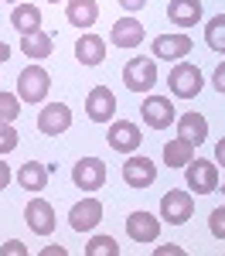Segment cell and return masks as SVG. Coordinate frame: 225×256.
<instances>
[{
	"mask_svg": "<svg viewBox=\"0 0 225 256\" xmlns=\"http://www.w3.org/2000/svg\"><path fill=\"white\" fill-rule=\"evenodd\" d=\"M143 4H147V0H120V7H123V10H140Z\"/></svg>",
	"mask_w": 225,
	"mask_h": 256,
	"instance_id": "e575fe53",
	"label": "cell"
},
{
	"mask_svg": "<svg viewBox=\"0 0 225 256\" xmlns=\"http://www.w3.org/2000/svg\"><path fill=\"white\" fill-rule=\"evenodd\" d=\"M48 4H58V0H48Z\"/></svg>",
	"mask_w": 225,
	"mask_h": 256,
	"instance_id": "f35d334b",
	"label": "cell"
},
{
	"mask_svg": "<svg viewBox=\"0 0 225 256\" xmlns=\"http://www.w3.org/2000/svg\"><path fill=\"white\" fill-rule=\"evenodd\" d=\"M7 184H10V168L0 160V192H7Z\"/></svg>",
	"mask_w": 225,
	"mask_h": 256,
	"instance_id": "d6a6232c",
	"label": "cell"
},
{
	"mask_svg": "<svg viewBox=\"0 0 225 256\" xmlns=\"http://www.w3.org/2000/svg\"><path fill=\"white\" fill-rule=\"evenodd\" d=\"M0 256H27V246H24L20 239H10V242L0 246Z\"/></svg>",
	"mask_w": 225,
	"mask_h": 256,
	"instance_id": "f546056e",
	"label": "cell"
},
{
	"mask_svg": "<svg viewBox=\"0 0 225 256\" xmlns=\"http://www.w3.org/2000/svg\"><path fill=\"white\" fill-rule=\"evenodd\" d=\"M20 113V96H14V92H0V120L3 123H14Z\"/></svg>",
	"mask_w": 225,
	"mask_h": 256,
	"instance_id": "4316f807",
	"label": "cell"
},
{
	"mask_svg": "<svg viewBox=\"0 0 225 256\" xmlns=\"http://www.w3.org/2000/svg\"><path fill=\"white\" fill-rule=\"evenodd\" d=\"M205 41H208L212 52L225 55V14H215V18L208 20V28H205Z\"/></svg>",
	"mask_w": 225,
	"mask_h": 256,
	"instance_id": "d4e9b609",
	"label": "cell"
},
{
	"mask_svg": "<svg viewBox=\"0 0 225 256\" xmlns=\"http://www.w3.org/2000/svg\"><path fill=\"white\" fill-rule=\"evenodd\" d=\"M184 250L181 246H174V242H167V246H157V250H154V256H181Z\"/></svg>",
	"mask_w": 225,
	"mask_h": 256,
	"instance_id": "1f68e13d",
	"label": "cell"
},
{
	"mask_svg": "<svg viewBox=\"0 0 225 256\" xmlns=\"http://www.w3.org/2000/svg\"><path fill=\"white\" fill-rule=\"evenodd\" d=\"M164 160H167V168H184V164H191L195 160V144L184 137H174L164 144Z\"/></svg>",
	"mask_w": 225,
	"mask_h": 256,
	"instance_id": "cb8c5ba5",
	"label": "cell"
},
{
	"mask_svg": "<svg viewBox=\"0 0 225 256\" xmlns=\"http://www.w3.org/2000/svg\"><path fill=\"white\" fill-rule=\"evenodd\" d=\"M65 18L72 28H92L99 20V4L96 0H65Z\"/></svg>",
	"mask_w": 225,
	"mask_h": 256,
	"instance_id": "ac0fdd59",
	"label": "cell"
},
{
	"mask_svg": "<svg viewBox=\"0 0 225 256\" xmlns=\"http://www.w3.org/2000/svg\"><path fill=\"white\" fill-rule=\"evenodd\" d=\"M44 256H68L65 246H44Z\"/></svg>",
	"mask_w": 225,
	"mask_h": 256,
	"instance_id": "d590c367",
	"label": "cell"
},
{
	"mask_svg": "<svg viewBox=\"0 0 225 256\" xmlns=\"http://www.w3.org/2000/svg\"><path fill=\"white\" fill-rule=\"evenodd\" d=\"M123 181L130 184V188H137V192H143V188H150L154 181H157V164L150 158H126V164H123Z\"/></svg>",
	"mask_w": 225,
	"mask_h": 256,
	"instance_id": "9c48e42d",
	"label": "cell"
},
{
	"mask_svg": "<svg viewBox=\"0 0 225 256\" xmlns=\"http://www.w3.org/2000/svg\"><path fill=\"white\" fill-rule=\"evenodd\" d=\"M20 52L31 62H41L55 52V41H51L48 31H31V34H20Z\"/></svg>",
	"mask_w": 225,
	"mask_h": 256,
	"instance_id": "ffe728a7",
	"label": "cell"
},
{
	"mask_svg": "<svg viewBox=\"0 0 225 256\" xmlns=\"http://www.w3.org/2000/svg\"><path fill=\"white\" fill-rule=\"evenodd\" d=\"M7 58H10V44H7V41H0V65H3Z\"/></svg>",
	"mask_w": 225,
	"mask_h": 256,
	"instance_id": "8d00e7d4",
	"label": "cell"
},
{
	"mask_svg": "<svg viewBox=\"0 0 225 256\" xmlns=\"http://www.w3.org/2000/svg\"><path fill=\"white\" fill-rule=\"evenodd\" d=\"M123 82L130 92H150L154 82H157V62L154 58H130L123 65Z\"/></svg>",
	"mask_w": 225,
	"mask_h": 256,
	"instance_id": "3957f363",
	"label": "cell"
},
{
	"mask_svg": "<svg viewBox=\"0 0 225 256\" xmlns=\"http://www.w3.org/2000/svg\"><path fill=\"white\" fill-rule=\"evenodd\" d=\"M17 184L24 188V192H44V184H48V164H41V160H27V164H20Z\"/></svg>",
	"mask_w": 225,
	"mask_h": 256,
	"instance_id": "603a6c76",
	"label": "cell"
},
{
	"mask_svg": "<svg viewBox=\"0 0 225 256\" xmlns=\"http://www.w3.org/2000/svg\"><path fill=\"white\" fill-rule=\"evenodd\" d=\"M113 48H137L143 41V24L137 18H120L113 20V31H109Z\"/></svg>",
	"mask_w": 225,
	"mask_h": 256,
	"instance_id": "9a60e30c",
	"label": "cell"
},
{
	"mask_svg": "<svg viewBox=\"0 0 225 256\" xmlns=\"http://www.w3.org/2000/svg\"><path fill=\"white\" fill-rule=\"evenodd\" d=\"M72 126V110L65 102H48L44 110H38V130L44 137H61Z\"/></svg>",
	"mask_w": 225,
	"mask_h": 256,
	"instance_id": "ba28073f",
	"label": "cell"
},
{
	"mask_svg": "<svg viewBox=\"0 0 225 256\" xmlns=\"http://www.w3.org/2000/svg\"><path fill=\"white\" fill-rule=\"evenodd\" d=\"M24 222H27V229H31L34 236H51L58 218H55L51 202H44V198H31L27 208H24Z\"/></svg>",
	"mask_w": 225,
	"mask_h": 256,
	"instance_id": "8992f818",
	"label": "cell"
},
{
	"mask_svg": "<svg viewBox=\"0 0 225 256\" xmlns=\"http://www.w3.org/2000/svg\"><path fill=\"white\" fill-rule=\"evenodd\" d=\"M167 20L174 28H195L202 20V0H171L167 4Z\"/></svg>",
	"mask_w": 225,
	"mask_h": 256,
	"instance_id": "e0dca14e",
	"label": "cell"
},
{
	"mask_svg": "<svg viewBox=\"0 0 225 256\" xmlns=\"http://www.w3.org/2000/svg\"><path fill=\"white\" fill-rule=\"evenodd\" d=\"M7 4H20V0H7Z\"/></svg>",
	"mask_w": 225,
	"mask_h": 256,
	"instance_id": "74e56055",
	"label": "cell"
},
{
	"mask_svg": "<svg viewBox=\"0 0 225 256\" xmlns=\"http://www.w3.org/2000/svg\"><path fill=\"white\" fill-rule=\"evenodd\" d=\"M14 147H17V130L0 120V154H10Z\"/></svg>",
	"mask_w": 225,
	"mask_h": 256,
	"instance_id": "83f0119b",
	"label": "cell"
},
{
	"mask_svg": "<svg viewBox=\"0 0 225 256\" xmlns=\"http://www.w3.org/2000/svg\"><path fill=\"white\" fill-rule=\"evenodd\" d=\"M184 171H188V188L195 195H212L219 188V164L215 160L195 158L191 164H184Z\"/></svg>",
	"mask_w": 225,
	"mask_h": 256,
	"instance_id": "277c9868",
	"label": "cell"
},
{
	"mask_svg": "<svg viewBox=\"0 0 225 256\" xmlns=\"http://www.w3.org/2000/svg\"><path fill=\"white\" fill-rule=\"evenodd\" d=\"M85 256H120V242L113 236H92L85 246Z\"/></svg>",
	"mask_w": 225,
	"mask_h": 256,
	"instance_id": "484cf974",
	"label": "cell"
},
{
	"mask_svg": "<svg viewBox=\"0 0 225 256\" xmlns=\"http://www.w3.org/2000/svg\"><path fill=\"white\" fill-rule=\"evenodd\" d=\"M106 140H109V147H113V150H120V154H133V150L140 147L143 134H140V126H137V123H130V120H113Z\"/></svg>",
	"mask_w": 225,
	"mask_h": 256,
	"instance_id": "30bf717a",
	"label": "cell"
},
{
	"mask_svg": "<svg viewBox=\"0 0 225 256\" xmlns=\"http://www.w3.org/2000/svg\"><path fill=\"white\" fill-rule=\"evenodd\" d=\"M222 195H225V184H222Z\"/></svg>",
	"mask_w": 225,
	"mask_h": 256,
	"instance_id": "ab89813d",
	"label": "cell"
},
{
	"mask_svg": "<svg viewBox=\"0 0 225 256\" xmlns=\"http://www.w3.org/2000/svg\"><path fill=\"white\" fill-rule=\"evenodd\" d=\"M215 164H222V168H225V137L215 144Z\"/></svg>",
	"mask_w": 225,
	"mask_h": 256,
	"instance_id": "836d02e7",
	"label": "cell"
},
{
	"mask_svg": "<svg viewBox=\"0 0 225 256\" xmlns=\"http://www.w3.org/2000/svg\"><path fill=\"white\" fill-rule=\"evenodd\" d=\"M178 137H184V140H191L195 147L198 144H205L208 140V120L202 116V113H184L181 120H178Z\"/></svg>",
	"mask_w": 225,
	"mask_h": 256,
	"instance_id": "7402d4cb",
	"label": "cell"
},
{
	"mask_svg": "<svg viewBox=\"0 0 225 256\" xmlns=\"http://www.w3.org/2000/svg\"><path fill=\"white\" fill-rule=\"evenodd\" d=\"M72 181H75L79 192H99L106 184V164L99 158H82L72 168Z\"/></svg>",
	"mask_w": 225,
	"mask_h": 256,
	"instance_id": "52a82bcc",
	"label": "cell"
},
{
	"mask_svg": "<svg viewBox=\"0 0 225 256\" xmlns=\"http://www.w3.org/2000/svg\"><path fill=\"white\" fill-rule=\"evenodd\" d=\"M212 86H215L219 92H225V58H222V65L215 68V76H212Z\"/></svg>",
	"mask_w": 225,
	"mask_h": 256,
	"instance_id": "4dcf8cb0",
	"label": "cell"
},
{
	"mask_svg": "<svg viewBox=\"0 0 225 256\" xmlns=\"http://www.w3.org/2000/svg\"><path fill=\"white\" fill-rule=\"evenodd\" d=\"M126 236L133 242H157L161 236V218L150 216V212H133L126 218Z\"/></svg>",
	"mask_w": 225,
	"mask_h": 256,
	"instance_id": "5bb4252c",
	"label": "cell"
},
{
	"mask_svg": "<svg viewBox=\"0 0 225 256\" xmlns=\"http://www.w3.org/2000/svg\"><path fill=\"white\" fill-rule=\"evenodd\" d=\"M99 222H102V202L99 198H82V202L72 205V212H68V226L75 232H92Z\"/></svg>",
	"mask_w": 225,
	"mask_h": 256,
	"instance_id": "8fae6325",
	"label": "cell"
},
{
	"mask_svg": "<svg viewBox=\"0 0 225 256\" xmlns=\"http://www.w3.org/2000/svg\"><path fill=\"white\" fill-rule=\"evenodd\" d=\"M195 212V198L191 192H181V188H167V195L161 198V218H167L171 226H184Z\"/></svg>",
	"mask_w": 225,
	"mask_h": 256,
	"instance_id": "5b68a950",
	"label": "cell"
},
{
	"mask_svg": "<svg viewBox=\"0 0 225 256\" xmlns=\"http://www.w3.org/2000/svg\"><path fill=\"white\" fill-rule=\"evenodd\" d=\"M143 113V123L147 126H154V130H167L171 123H174V102L167 96H147L140 106Z\"/></svg>",
	"mask_w": 225,
	"mask_h": 256,
	"instance_id": "4fadbf2b",
	"label": "cell"
},
{
	"mask_svg": "<svg viewBox=\"0 0 225 256\" xmlns=\"http://www.w3.org/2000/svg\"><path fill=\"white\" fill-rule=\"evenodd\" d=\"M85 113L92 123H113V113H116V96L109 86H96L89 96H85Z\"/></svg>",
	"mask_w": 225,
	"mask_h": 256,
	"instance_id": "7c38bea8",
	"label": "cell"
},
{
	"mask_svg": "<svg viewBox=\"0 0 225 256\" xmlns=\"http://www.w3.org/2000/svg\"><path fill=\"white\" fill-rule=\"evenodd\" d=\"M154 55L164 62H178L184 55H191V38L188 34H161V38H154Z\"/></svg>",
	"mask_w": 225,
	"mask_h": 256,
	"instance_id": "2e32d148",
	"label": "cell"
},
{
	"mask_svg": "<svg viewBox=\"0 0 225 256\" xmlns=\"http://www.w3.org/2000/svg\"><path fill=\"white\" fill-rule=\"evenodd\" d=\"M10 28H14L17 34L41 31V10L34 4H14V10H10Z\"/></svg>",
	"mask_w": 225,
	"mask_h": 256,
	"instance_id": "44dd1931",
	"label": "cell"
},
{
	"mask_svg": "<svg viewBox=\"0 0 225 256\" xmlns=\"http://www.w3.org/2000/svg\"><path fill=\"white\" fill-rule=\"evenodd\" d=\"M208 229H212V236H215V239H225V205L212 208V216H208Z\"/></svg>",
	"mask_w": 225,
	"mask_h": 256,
	"instance_id": "f1b7e54d",
	"label": "cell"
},
{
	"mask_svg": "<svg viewBox=\"0 0 225 256\" xmlns=\"http://www.w3.org/2000/svg\"><path fill=\"white\" fill-rule=\"evenodd\" d=\"M75 58L82 62V65H99L102 58H106V41L99 38V34H92V31H85L79 41H75Z\"/></svg>",
	"mask_w": 225,
	"mask_h": 256,
	"instance_id": "d6986e66",
	"label": "cell"
},
{
	"mask_svg": "<svg viewBox=\"0 0 225 256\" xmlns=\"http://www.w3.org/2000/svg\"><path fill=\"white\" fill-rule=\"evenodd\" d=\"M167 86H171V92L181 99H195L202 92L205 86V76L198 65H188V62H178L174 68H171V76H167Z\"/></svg>",
	"mask_w": 225,
	"mask_h": 256,
	"instance_id": "6da1fadb",
	"label": "cell"
},
{
	"mask_svg": "<svg viewBox=\"0 0 225 256\" xmlns=\"http://www.w3.org/2000/svg\"><path fill=\"white\" fill-rule=\"evenodd\" d=\"M48 89H51V76H48L41 65H27V68L17 76V96H20V102H44Z\"/></svg>",
	"mask_w": 225,
	"mask_h": 256,
	"instance_id": "7a4b0ae2",
	"label": "cell"
}]
</instances>
